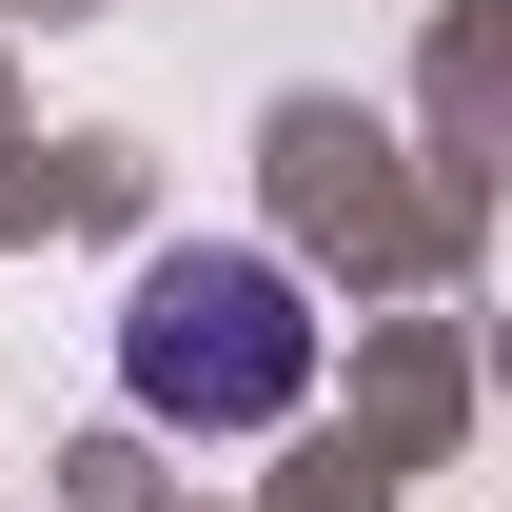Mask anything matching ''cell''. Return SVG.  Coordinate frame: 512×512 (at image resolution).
Instances as JSON below:
<instances>
[{
  "label": "cell",
  "mask_w": 512,
  "mask_h": 512,
  "mask_svg": "<svg viewBox=\"0 0 512 512\" xmlns=\"http://www.w3.org/2000/svg\"><path fill=\"white\" fill-rule=\"evenodd\" d=\"M119 394L158 414V434H276L296 394H316V296L276 276V256H158L119 316Z\"/></svg>",
  "instance_id": "obj_1"
}]
</instances>
